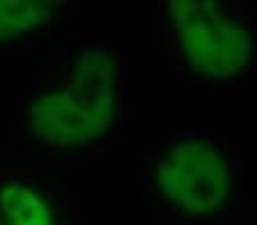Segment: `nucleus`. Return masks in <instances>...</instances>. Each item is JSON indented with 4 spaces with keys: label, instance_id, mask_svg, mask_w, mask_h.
<instances>
[{
    "label": "nucleus",
    "instance_id": "1",
    "mask_svg": "<svg viewBox=\"0 0 257 225\" xmlns=\"http://www.w3.org/2000/svg\"><path fill=\"white\" fill-rule=\"evenodd\" d=\"M116 59L89 48L75 59L71 82L30 103L28 123L34 137L50 146L82 148L109 130L116 114Z\"/></svg>",
    "mask_w": 257,
    "mask_h": 225
},
{
    "label": "nucleus",
    "instance_id": "2",
    "mask_svg": "<svg viewBox=\"0 0 257 225\" xmlns=\"http://www.w3.org/2000/svg\"><path fill=\"white\" fill-rule=\"evenodd\" d=\"M187 64L209 80H230L252 57L250 32L223 16L218 0H166Z\"/></svg>",
    "mask_w": 257,
    "mask_h": 225
},
{
    "label": "nucleus",
    "instance_id": "3",
    "mask_svg": "<svg viewBox=\"0 0 257 225\" xmlns=\"http://www.w3.org/2000/svg\"><path fill=\"white\" fill-rule=\"evenodd\" d=\"M160 193L191 216L216 211L230 193V171L209 141L187 139L164 155L155 171Z\"/></svg>",
    "mask_w": 257,
    "mask_h": 225
},
{
    "label": "nucleus",
    "instance_id": "4",
    "mask_svg": "<svg viewBox=\"0 0 257 225\" xmlns=\"http://www.w3.org/2000/svg\"><path fill=\"white\" fill-rule=\"evenodd\" d=\"M64 0H0V44L21 39L48 23Z\"/></svg>",
    "mask_w": 257,
    "mask_h": 225
},
{
    "label": "nucleus",
    "instance_id": "5",
    "mask_svg": "<svg viewBox=\"0 0 257 225\" xmlns=\"http://www.w3.org/2000/svg\"><path fill=\"white\" fill-rule=\"evenodd\" d=\"M0 211L7 218L5 225H53V209L46 198L19 182L0 186Z\"/></svg>",
    "mask_w": 257,
    "mask_h": 225
}]
</instances>
